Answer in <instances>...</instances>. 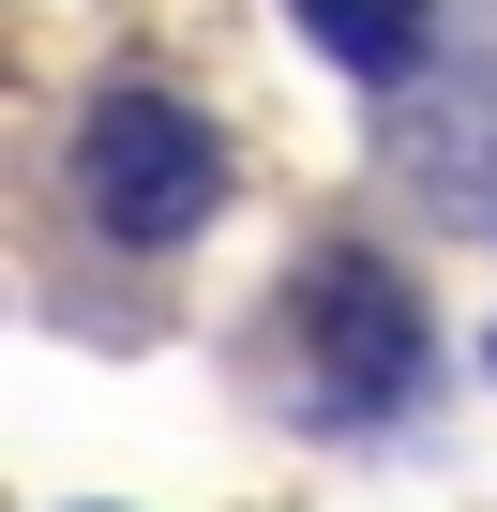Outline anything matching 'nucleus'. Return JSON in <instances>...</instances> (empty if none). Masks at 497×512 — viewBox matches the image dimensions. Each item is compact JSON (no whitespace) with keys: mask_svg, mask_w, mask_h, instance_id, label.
<instances>
[{"mask_svg":"<svg viewBox=\"0 0 497 512\" xmlns=\"http://www.w3.org/2000/svg\"><path fill=\"white\" fill-rule=\"evenodd\" d=\"M211 196H226V136L181 91H106L76 121V211L106 241H196Z\"/></svg>","mask_w":497,"mask_h":512,"instance_id":"1","label":"nucleus"},{"mask_svg":"<svg viewBox=\"0 0 497 512\" xmlns=\"http://www.w3.org/2000/svg\"><path fill=\"white\" fill-rule=\"evenodd\" d=\"M287 332L317 347L302 362V407L317 422H377V407L422 392V302H407L392 256H317L302 302H287Z\"/></svg>","mask_w":497,"mask_h":512,"instance_id":"2","label":"nucleus"},{"mask_svg":"<svg viewBox=\"0 0 497 512\" xmlns=\"http://www.w3.org/2000/svg\"><path fill=\"white\" fill-rule=\"evenodd\" d=\"M287 16H302L347 76H407V61H422V31H437V0H287Z\"/></svg>","mask_w":497,"mask_h":512,"instance_id":"3","label":"nucleus"}]
</instances>
